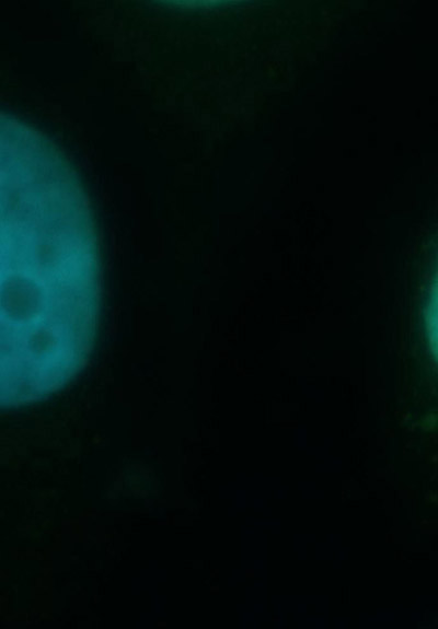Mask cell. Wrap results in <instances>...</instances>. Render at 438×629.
I'll return each mask as SVG.
<instances>
[{"label":"cell","instance_id":"6da1fadb","mask_svg":"<svg viewBox=\"0 0 438 629\" xmlns=\"http://www.w3.org/2000/svg\"><path fill=\"white\" fill-rule=\"evenodd\" d=\"M96 236L66 161L0 112V408L46 399L89 361L101 311Z\"/></svg>","mask_w":438,"mask_h":629}]
</instances>
